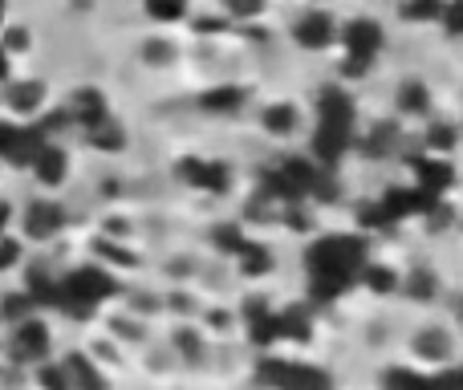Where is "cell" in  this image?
Listing matches in <instances>:
<instances>
[{
  "label": "cell",
  "mask_w": 463,
  "mask_h": 390,
  "mask_svg": "<svg viewBox=\"0 0 463 390\" xmlns=\"http://www.w3.org/2000/svg\"><path fill=\"white\" fill-rule=\"evenodd\" d=\"M366 264V244L362 236H326L305 252V272L313 281V293L321 301H334L350 285H358V272Z\"/></svg>",
  "instance_id": "cell-1"
},
{
  "label": "cell",
  "mask_w": 463,
  "mask_h": 390,
  "mask_svg": "<svg viewBox=\"0 0 463 390\" xmlns=\"http://www.w3.org/2000/svg\"><path fill=\"white\" fill-rule=\"evenodd\" d=\"M337 45H342V73L345 78H366L370 65L378 62L386 45V33L374 16H354L337 29Z\"/></svg>",
  "instance_id": "cell-2"
},
{
  "label": "cell",
  "mask_w": 463,
  "mask_h": 390,
  "mask_svg": "<svg viewBox=\"0 0 463 390\" xmlns=\"http://www.w3.org/2000/svg\"><path fill=\"white\" fill-rule=\"evenodd\" d=\"M114 293H118L114 277H106L102 269L90 264V269H78L65 281H57V309H65L70 318H90V313Z\"/></svg>",
  "instance_id": "cell-3"
},
{
  "label": "cell",
  "mask_w": 463,
  "mask_h": 390,
  "mask_svg": "<svg viewBox=\"0 0 463 390\" xmlns=\"http://www.w3.org/2000/svg\"><path fill=\"white\" fill-rule=\"evenodd\" d=\"M264 386L272 390H334L329 375L321 366H309V362H285V358H264L260 370H256Z\"/></svg>",
  "instance_id": "cell-4"
},
{
  "label": "cell",
  "mask_w": 463,
  "mask_h": 390,
  "mask_svg": "<svg viewBox=\"0 0 463 390\" xmlns=\"http://www.w3.org/2000/svg\"><path fill=\"white\" fill-rule=\"evenodd\" d=\"M175 176H179V184L195 187V192H208V195H224L232 187V167L224 159H200V155H187V159L175 163Z\"/></svg>",
  "instance_id": "cell-5"
},
{
  "label": "cell",
  "mask_w": 463,
  "mask_h": 390,
  "mask_svg": "<svg viewBox=\"0 0 463 390\" xmlns=\"http://www.w3.org/2000/svg\"><path fill=\"white\" fill-rule=\"evenodd\" d=\"M337 16L329 13V8H305L301 16L293 21V41L301 49H309V53H326V49H334L337 45Z\"/></svg>",
  "instance_id": "cell-6"
},
{
  "label": "cell",
  "mask_w": 463,
  "mask_h": 390,
  "mask_svg": "<svg viewBox=\"0 0 463 390\" xmlns=\"http://www.w3.org/2000/svg\"><path fill=\"white\" fill-rule=\"evenodd\" d=\"M411 350H415V358L427 362V366H451V358H456V338H451L448 326H423L415 334V342H411Z\"/></svg>",
  "instance_id": "cell-7"
},
{
  "label": "cell",
  "mask_w": 463,
  "mask_h": 390,
  "mask_svg": "<svg viewBox=\"0 0 463 390\" xmlns=\"http://www.w3.org/2000/svg\"><path fill=\"white\" fill-rule=\"evenodd\" d=\"M456 184V167L443 155H427V159H415V187L431 199H443Z\"/></svg>",
  "instance_id": "cell-8"
},
{
  "label": "cell",
  "mask_w": 463,
  "mask_h": 390,
  "mask_svg": "<svg viewBox=\"0 0 463 390\" xmlns=\"http://www.w3.org/2000/svg\"><path fill=\"white\" fill-rule=\"evenodd\" d=\"M49 346H53V338H49V326L37 318H21L16 321V334H13V354L21 362H41L49 354Z\"/></svg>",
  "instance_id": "cell-9"
},
{
  "label": "cell",
  "mask_w": 463,
  "mask_h": 390,
  "mask_svg": "<svg viewBox=\"0 0 463 390\" xmlns=\"http://www.w3.org/2000/svg\"><path fill=\"white\" fill-rule=\"evenodd\" d=\"M61 228H65V212L57 199H33V204L24 207V232H29L33 240H49Z\"/></svg>",
  "instance_id": "cell-10"
},
{
  "label": "cell",
  "mask_w": 463,
  "mask_h": 390,
  "mask_svg": "<svg viewBox=\"0 0 463 390\" xmlns=\"http://www.w3.org/2000/svg\"><path fill=\"white\" fill-rule=\"evenodd\" d=\"M70 122H78L81 130H90L94 122H102V119H110V102H106V94L102 90H94V86H81V90H73L70 94Z\"/></svg>",
  "instance_id": "cell-11"
},
{
  "label": "cell",
  "mask_w": 463,
  "mask_h": 390,
  "mask_svg": "<svg viewBox=\"0 0 463 390\" xmlns=\"http://www.w3.org/2000/svg\"><path fill=\"white\" fill-rule=\"evenodd\" d=\"M301 122H305L301 106L285 102V98H277V102H269L260 110V127H264V135H272V138H293L297 130H301Z\"/></svg>",
  "instance_id": "cell-12"
},
{
  "label": "cell",
  "mask_w": 463,
  "mask_h": 390,
  "mask_svg": "<svg viewBox=\"0 0 463 390\" xmlns=\"http://www.w3.org/2000/svg\"><path fill=\"white\" fill-rule=\"evenodd\" d=\"M317 122L321 127H354V98L342 86H326L317 94Z\"/></svg>",
  "instance_id": "cell-13"
},
{
  "label": "cell",
  "mask_w": 463,
  "mask_h": 390,
  "mask_svg": "<svg viewBox=\"0 0 463 390\" xmlns=\"http://www.w3.org/2000/svg\"><path fill=\"white\" fill-rule=\"evenodd\" d=\"M248 106V90L244 86H212L200 94V110L212 119H232Z\"/></svg>",
  "instance_id": "cell-14"
},
{
  "label": "cell",
  "mask_w": 463,
  "mask_h": 390,
  "mask_svg": "<svg viewBox=\"0 0 463 390\" xmlns=\"http://www.w3.org/2000/svg\"><path fill=\"white\" fill-rule=\"evenodd\" d=\"M394 106H399L402 119H427L431 114V86L419 78H407L399 90H394Z\"/></svg>",
  "instance_id": "cell-15"
},
{
  "label": "cell",
  "mask_w": 463,
  "mask_h": 390,
  "mask_svg": "<svg viewBox=\"0 0 463 390\" xmlns=\"http://www.w3.org/2000/svg\"><path fill=\"white\" fill-rule=\"evenodd\" d=\"M33 176H37L41 187H61L65 176H70V159H65L61 147H41L37 159H33Z\"/></svg>",
  "instance_id": "cell-16"
},
{
  "label": "cell",
  "mask_w": 463,
  "mask_h": 390,
  "mask_svg": "<svg viewBox=\"0 0 463 390\" xmlns=\"http://www.w3.org/2000/svg\"><path fill=\"white\" fill-rule=\"evenodd\" d=\"M86 143L94 147V151H102V155H114V151H122L127 147V127H122L118 119H102V122H94V127L86 130Z\"/></svg>",
  "instance_id": "cell-17"
},
{
  "label": "cell",
  "mask_w": 463,
  "mask_h": 390,
  "mask_svg": "<svg viewBox=\"0 0 463 390\" xmlns=\"http://www.w3.org/2000/svg\"><path fill=\"white\" fill-rule=\"evenodd\" d=\"M358 281L370 289V293H378V297H391V293H399V285H402V272H399V269H391V264L366 261V264H362V272H358Z\"/></svg>",
  "instance_id": "cell-18"
},
{
  "label": "cell",
  "mask_w": 463,
  "mask_h": 390,
  "mask_svg": "<svg viewBox=\"0 0 463 390\" xmlns=\"http://www.w3.org/2000/svg\"><path fill=\"white\" fill-rule=\"evenodd\" d=\"M143 13H146V21L171 29V24H187V16H192V0H143Z\"/></svg>",
  "instance_id": "cell-19"
},
{
  "label": "cell",
  "mask_w": 463,
  "mask_h": 390,
  "mask_svg": "<svg viewBox=\"0 0 463 390\" xmlns=\"http://www.w3.org/2000/svg\"><path fill=\"white\" fill-rule=\"evenodd\" d=\"M138 57H143V65H151V70H167V65H175L179 45L167 33H151V37L143 41V49H138Z\"/></svg>",
  "instance_id": "cell-20"
},
{
  "label": "cell",
  "mask_w": 463,
  "mask_h": 390,
  "mask_svg": "<svg viewBox=\"0 0 463 390\" xmlns=\"http://www.w3.org/2000/svg\"><path fill=\"white\" fill-rule=\"evenodd\" d=\"M61 366H65V375H70V386L73 390H106V378L98 375L94 362L81 358V354H70Z\"/></svg>",
  "instance_id": "cell-21"
},
{
  "label": "cell",
  "mask_w": 463,
  "mask_h": 390,
  "mask_svg": "<svg viewBox=\"0 0 463 390\" xmlns=\"http://www.w3.org/2000/svg\"><path fill=\"white\" fill-rule=\"evenodd\" d=\"M236 261H240V272H244V277H269L272 272V252L264 244H256V240H244V244H240Z\"/></svg>",
  "instance_id": "cell-22"
},
{
  "label": "cell",
  "mask_w": 463,
  "mask_h": 390,
  "mask_svg": "<svg viewBox=\"0 0 463 390\" xmlns=\"http://www.w3.org/2000/svg\"><path fill=\"white\" fill-rule=\"evenodd\" d=\"M8 106L16 114H37L45 106V86L41 81H16V86H8Z\"/></svg>",
  "instance_id": "cell-23"
},
{
  "label": "cell",
  "mask_w": 463,
  "mask_h": 390,
  "mask_svg": "<svg viewBox=\"0 0 463 390\" xmlns=\"http://www.w3.org/2000/svg\"><path fill=\"white\" fill-rule=\"evenodd\" d=\"M443 8H448V0H402L399 16L407 24H439L443 21Z\"/></svg>",
  "instance_id": "cell-24"
},
{
  "label": "cell",
  "mask_w": 463,
  "mask_h": 390,
  "mask_svg": "<svg viewBox=\"0 0 463 390\" xmlns=\"http://www.w3.org/2000/svg\"><path fill=\"white\" fill-rule=\"evenodd\" d=\"M399 289H407V297L411 301H435L439 297V277H435L431 269H411L407 277H402V285Z\"/></svg>",
  "instance_id": "cell-25"
},
{
  "label": "cell",
  "mask_w": 463,
  "mask_h": 390,
  "mask_svg": "<svg viewBox=\"0 0 463 390\" xmlns=\"http://www.w3.org/2000/svg\"><path fill=\"white\" fill-rule=\"evenodd\" d=\"M456 143H459L456 122H431V127H427V138H423L427 155H443V159H448V155L456 151Z\"/></svg>",
  "instance_id": "cell-26"
},
{
  "label": "cell",
  "mask_w": 463,
  "mask_h": 390,
  "mask_svg": "<svg viewBox=\"0 0 463 390\" xmlns=\"http://www.w3.org/2000/svg\"><path fill=\"white\" fill-rule=\"evenodd\" d=\"M220 13H224L232 24H252L269 13V0H220Z\"/></svg>",
  "instance_id": "cell-27"
},
{
  "label": "cell",
  "mask_w": 463,
  "mask_h": 390,
  "mask_svg": "<svg viewBox=\"0 0 463 390\" xmlns=\"http://www.w3.org/2000/svg\"><path fill=\"white\" fill-rule=\"evenodd\" d=\"M383 390H431V378L411 366H391L383 375Z\"/></svg>",
  "instance_id": "cell-28"
},
{
  "label": "cell",
  "mask_w": 463,
  "mask_h": 390,
  "mask_svg": "<svg viewBox=\"0 0 463 390\" xmlns=\"http://www.w3.org/2000/svg\"><path fill=\"white\" fill-rule=\"evenodd\" d=\"M280 338H293V342H309L313 326L305 318V309H285L280 313Z\"/></svg>",
  "instance_id": "cell-29"
},
{
  "label": "cell",
  "mask_w": 463,
  "mask_h": 390,
  "mask_svg": "<svg viewBox=\"0 0 463 390\" xmlns=\"http://www.w3.org/2000/svg\"><path fill=\"white\" fill-rule=\"evenodd\" d=\"M394 143H399V127H394V122H383L378 130H370V138H366L362 151L366 155H386V151H394Z\"/></svg>",
  "instance_id": "cell-30"
},
{
  "label": "cell",
  "mask_w": 463,
  "mask_h": 390,
  "mask_svg": "<svg viewBox=\"0 0 463 390\" xmlns=\"http://www.w3.org/2000/svg\"><path fill=\"white\" fill-rule=\"evenodd\" d=\"M187 24H192V33H195V37H220V33H224L228 29V16L224 13H216V16H187Z\"/></svg>",
  "instance_id": "cell-31"
},
{
  "label": "cell",
  "mask_w": 463,
  "mask_h": 390,
  "mask_svg": "<svg viewBox=\"0 0 463 390\" xmlns=\"http://www.w3.org/2000/svg\"><path fill=\"white\" fill-rule=\"evenodd\" d=\"M244 240H248L244 228H236V224H220V228H216V248H220V252H232V256H236Z\"/></svg>",
  "instance_id": "cell-32"
},
{
  "label": "cell",
  "mask_w": 463,
  "mask_h": 390,
  "mask_svg": "<svg viewBox=\"0 0 463 390\" xmlns=\"http://www.w3.org/2000/svg\"><path fill=\"white\" fill-rule=\"evenodd\" d=\"M443 29H448V37H463V0H448V8H443Z\"/></svg>",
  "instance_id": "cell-33"
},
{
  "label": "cell",
  "mask_w": 463,
  "mask_h": 390,
  "mask_svg": "<svg viewBox=\"0 0 463 390\" xmlns=\"http://www.w3.org/2000/svg\"><path fill=\"white\" fill-rule=\"evenodd\" d=\"M41 386H45V390H73L65 366H41Z\"/></svg>",
  "instance_id": "cell-34"
},
{
  "label": "cell",
  "mask_w": 463,
  "mask_h": 390,
  "mask_svg": "<svg viewBox=\"0 0 463 390\" xmlns=\"http://www.w3.org/2000/svg\"><path fill=\"white\" fill-rule=\"evenodd\" d=\"M0 49H5V53H21V49H29V29H21V24L8 29L5 37H0Z\"/></svg>",
  "instance_id": "cell-35"
},
{
  "label": "cell",
  "mask_w": 463,
  "mask_h": 390,
  "mask_svg": "<svg viewBox=\"0 0 463 390\" xmlns=\"http://www.w3.org/2000/svg\"><path fill=\"white\" fill-rule=\"evenodd\" d=\"M16 261H21V244H16L13 236H5V232H0V269H13Z\"/></svg>",
  "instance_id": "cell-36"
},
{
  "label": "cell",
  "mask_w": 463,
  "mask_h": 390,
  "mask_svg": "<svg viewBox=\"0 0 463 390\" xmlns=\"http://www.w3.org/2000/svg\"><path fill=\"white\" fill-rule=\"evenodd\" d=\"M16 138H21V127H13V122H0V159H8V155H13Z\"/></svg>",
  "instance_id": "cell-37"
},
{
  "label": "cell",
  "mask_w": 463,
  "mask_h": 390,
  "mask_svg": "<svg viewBox=\"0 0 463 390\" xmlns=\"http://www.w3.org/2000/svg\"><path fill=\"white\" fill-rule=\"evenodd\" d=\"M8 215H13V207H8V204H5V199H0V232H5V228H8Z\"/></svg>",
  "instance_id": "cell-38"
},
{
  "label": "cell",
  "mask_w": 463,
  "mask_h": 390,
  "mask_svg": "<svg viewBox=\"0 0 463 390\" xmlns=\"http://www.w3.org/2000/svg\"><path fill=\"white\" fill-rule=\"evenodd\" d=\"M456 318H459V326H463V293L456 297Z\"/></svg>",
  "instance_id": "cell-39"
},
{
  "label": "cell",
  "mask_w": 463,
  "mask_h": 390,
  "mask_svg": "<svg viewBox=\"0 0 463 390\" xmlns=\"http://www.w3.org/2000/svg\"><path fill=\"white\" fill-rule=\"evenodd\" d=\"M0 16H5V0H0Z\"/></svg>",
  "instance_id": "cell-40"
}]
</instances>
